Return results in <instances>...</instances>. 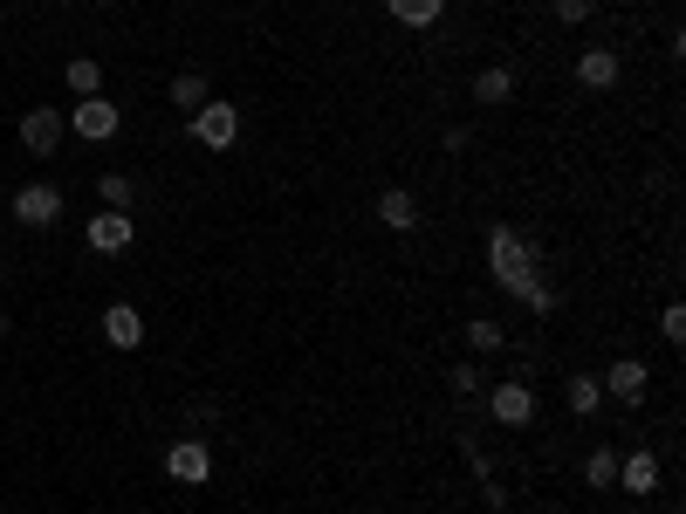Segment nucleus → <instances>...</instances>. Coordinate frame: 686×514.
Wrapping results in <instances>:
<instances>
[{"instance_id":"obj_24","label":"nucleus","mask_w":686,"mask_h":514,"mask_svg":"<svg viewBox=\"0 0 686 514\" xmlns=\"http://www.w3.org/2000/svg\"><path fill=\"white\" fill-rule=\"evenodd\" d=\"M447 384L460 391V399H474V391H480V371H474V364H454V371H447Z\"/></svg>"},{"instance_id":"obj_21","label":"nucleus","mask_w":686,"mask_h":514,"mask_svg":"<svg viewBox=\"0 0 686 514\" xmlns=\"http://www.w3.org/2000/svg\"><path fill=\"white\" fill-rule=\"evenodd\" d=\"M467 343L480 350V357H488V350H501V343H508V330L495 323V315H474V323H467Z\"/></svg>"},{"instance_id":"obj_14","label":"nucleus","mask_w":686,"mask_h":514,"mask_svg":"<svg viewBox=\"0 0 686 514\" xmlns=\"http://www.w3.org/2000/svg\"><path fill=\"white\" fill-rule=\"evenodd\" d=\"M62 83H69V97H103V62L97 56H76L62 69Z\"/></svg>"},{"instance_id":"obj_15","label":"nucleus","mask_w":686,"mask_h":514,"mask_svg":"<svg viewBox=\"0 0 686 514\" xmlns=\"http://www.w3.org/2000/svg\"><path fill=\"white\" fill-rule=\"evenodd\" d=\"M474 97H480V103H508V97H515V69H501V62H488V69H480V75H474Z\"/></svg>"},{"instance_id":"obj_5","label":"nucleus","mask_w":686,"mask_h":514,"mask_svg":"<svg viewBox=\"0 0 686 514\" xmlns=\"http://www.w3.org/2000/svg\"><path fill=\"white\" fill-rule=\"evenodd\" d=\"M83 241H90L97 254H125V248L138 241V226H131V213H117V206H97V213H90V226H83Z\"/></svg>"},{"instance_id":"obj_19","label":"nucleus","mask_w":686,"mask_h":514,"mask_svg":"<svg viewBox=\"0 0 686 514\" xmlns=\"http://www.w3.org/2000/svg\"><path fill=\"white\" fill-rule=\"evenodd\" d=\"M97 200H103V206H117V213H131V200H138V185H131L125 172H103V179H97Z\"/></svg>"},{"instance_id":"obj_8","label":"nucleus","mask_w":686,"mask_h":514,"mask_svg":"<svg viewBox=\"0 0 686 514\" xmlns=\"http://www.w3.org/2000/svg\"><path fill=\"white\" fill-rule=\"evenodd\" d=\"M62 131H69V124H62V110H49V103L21 117V144H28L34 158H56V151H62Z\"/></svg>"},{"instance_id":"obj_1","label":"nucleus","mask_w":686,"mask_h":514,"mask_svg":"<svg viewBox=\"0 0 686 514\" xmlns=\"http://www.w3.org/2000/svg\"><path fill=\"white\" fill-rule=\"evenodd\" d=\"M488 268H495V282L521 302V309H536V315H549L556 309V295L543 289V268H536V248L521 241L515 226H488Z\"/></svg>"},{"instance_id":"obj_4","label":"nucleus","mask_w":686,"mask_h":514,"mask_svg":"<svg viewBox=\"0 0 686 514\" xmlns=\"http://www.w3.org/2000/svg\"><path fill=\"white\" fill-rule=\"evenodd\" d=\"M488 412H495V425L521 432V425H536V391L521 384V377H501V384L488 391Z\"/></svg>"},{"instance_id":"obj_26","label":"nucleus","mask_w":686,"mask_h":514,"mask_svg":"<svg viewBox=\"0 0 686 514\" xmlns=\"http://www.w3.org/2000/svg\"><path fill=\"white\" fill-rule=\"evenodd\" d=\"M97 8H110V0H97Z\"/></svg>"},{"instance_id":"obj_23","label":"nucleus","mask_w":686,"mask_h":514,"mask_svg":"<svg viewBox=\"0 0 686 514\" xmlns=\"http://www.w3.org/2000/svg\"><path fill=\"white\" fill-rule=\"evenodd\" d=\"M590 8H597V0H556V21H563V28H584Z\"/></svg>"},{"instance_id":"obj_2","label":"nucleus","mask_w":686,"mask_h":514,"mask_svg":"<svg viewBox=\"0 0 686 514\" xmlns=\"http://www.w3.org/2000/svg\"><path fill=\"white\" fill-rule=\"evenodd\" d=\"M186 124H192V138L207 144V151H227V144L240 138V110H233L227 97H207V103H199V110L186 117Z\"/></svg>"},{"instance_id":"obj_9","label":"nucleus","mask_w":686,"mask_h":514,"mask_svg":"<svg viewBox=\"0 0 686 514\" xmlns=\"http://www.w3.org/2000/svg\"><path fill=\"white\" fill-rule=\"evenodd\" d=\"M14 220L21 226H56L62 220V192L56 185H21L14 192Z\"/></svg>"},{"instance_id":"obj_11","label":"nucleus","mask_w":686,"mask_h":514,"mask_svg":"<svg viewBox=\"0 0 686 514\" xmlns=\"http://www.w3.org/2000/svg\"><path fill=\"white\" fill-rule=\"evenodd\" d=\"M378 220L398 226V233H412V226H419V200H412L406 185H385V192H378Z\"/></svg>"},{"instance_id":"obj_22","label":"nucleus","mask_w":686,"mask_h":514,"mask_svg":"<svg viewBox=\"0 0 686 514\" xmlns=\"http://www.w3.org/2000/svg\"><path fill=\"white\" fill-rule=\"evenodd\" d=\"M659 336H666V343H686V302H666V309H659Z\"/></svg>"},{"instance_id":"obj_3","label":"nucleus","mask_w":686,"mask_h":514,"mask_svg":"<svg viewBox=\"0 0 686 514\" xmlns=\"http://www.w3.org/2000/svg\"><path fill=\"white\" fill-rule=\"evenodd\" d=\"M62 124H69L76 138H90V144H110L117 124H125V110H117L110 97H76V110L62 117Z\"/></svg>"},{"instance_id":"obj_7","label":"nucleus","mask_w":686,"mask_h":514,"mask_svg":"<svg viewBox=\"0 0 686 514\" xmlns=\"http://www.w3.org/2000/svg\"><path fill=\"white\" fill-rule=\"evenodd\" d=\"M597 384H604V399H618V405H645V391H653V371H645L638 357H618Z\"/></svg>"},{"instance_id":"obj_10","label":"nucleus","mask_w":686,"mask_h":514,"mask_svg":"<svg viewBox=\"0 0 686 514\" xmlns=\"http://www.w3.org/2000/svg\"><path fill=\"white\" fill-rule=\"evenodd\" d=\"M103 343L138 350V343H145V315H138L131 302H110V309H103Z\"/></svg>"},{"instance_id":"obj_16","label":"nucleus","mask_w":686,"mask_h":514,"mask_svg":"<svg viewBox=\"0 0 686 514\" xmlns=\"http://www.w3.org/2000/svg\"><path fill=\"white\" fill-rule=\"evenodd\" d=\"M563 405H570L577 419H597V405H604V384H597V377H570V384H563Z\"/></svg>"},{"instance_id":"obj_17","label":"nucleus","mask_w":686,"mask_h":514,"mask_svg":"<svg viewBox=\"0 0 686 514\" xmlns=\"http://www.w3.org/2000/svg\"><path fill=\"white\" fill-rule=\"evenodd\" d=\"M391 21H406V28H433L439 14H447V0H385Z\"/></svg>"},{"instance_id":"obj_13","label":"nucleus","mask_w":686,"mask_h":514,"mask_svg":"<svg viewBox=\"0 0 686 514\" xmlns=\"http://www.w3.org/2000/svg\"><path fill=\"white\" fill-rule=\"evenodd\" d=\"M577 83H584V90H612V83H618V56H612V49H584V56H577Z\"/></svg>"},{"instance_id":"obj_18","label":"nucleus","mask_w":686,"mask_h":514,"mask_svg":"<svg viewBox=\"0 0 686 514\" xmlns=\"http://www.w3.org/2000/svg\"><path fill=\"white\" fill-rule=\"evenodd\" d=\"M166 97H172V103H179V110L192 117V110H199V103H207L213 90H207V75H199V69H186V75H172V90H166Z\"/></svg>"},{"instance_id":"obj_12","label":"nucleus","mask_w":686,"mask_h":514,"mask_svg":"<svg viewBox=\"0 0 686 514\" xmlns=\"http://www.w3.org/2000/svg\"><path fill=\"white\" fill-rule=\"evenodd\" d=\"M618 487H625V494H638V501H645V494H659V460H653V453L618 460Z\"/></svg>"},{"instance_id":"obj_6","label":"nucleus","mask_w":686,"mask_h":514,"mask_svg":"<svg viewBox=\"0 0 686 514\" xmlns=\"http://www.w3.org/2000/svg\"><path fill=\"white\" fill-rule=\"evenodd\" d=\"M166 481H179V487H207V481H213V453H207V440H179V446L166 453Z\"/></svg>"},{"instance_id":"obj_25","label":"nucleus","mask_w":686,"mask_h":514,"mask_svg":"<svg viewBox=\"0 0 686 514\" xmlns=\"http://www.w3.org/2000/svg\"><path fill=\"white\" fill-rule=\"evenodd\" d=\"M0 336H8V309H0Z\"/></svg>"},{"instance_id":"obj_20","label":"nucleus","mask_w":686,"mask_h":514,"mask_svg":"<svg viewBox=\"0 0 686 514\" xmlns=\"http://www.w3.org/2000/svg\"><path fill=\"white\" fill-rule=\"evenodd\" d=\"M584 481H590V487H618V453H612V446H590Z\"/></svg>"}]
</instances>
